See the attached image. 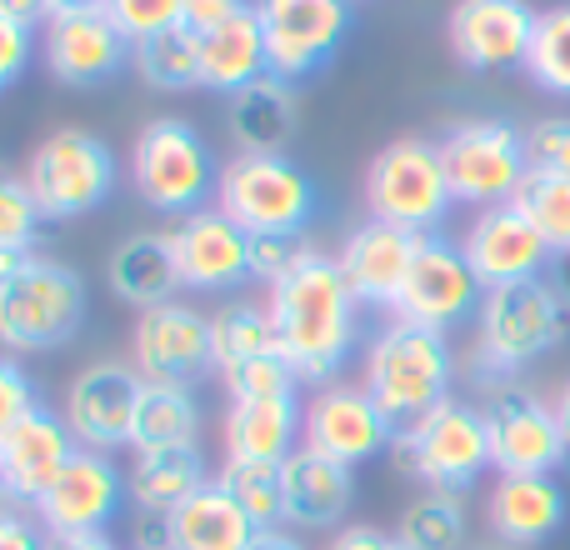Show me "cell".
Listing matches in <instances>:
<instances>
[{"label":"cell","mask_w":570,"mask_h":550,"mask_svg":"<svg viewBox=\"0 0 570 550\" xmlns=\"http://www.w3.org/2000/svg\"><path fill=\"white\" fill-rule=\"evenodd\" d=\"M355 305L361 301L351 295L335 256L321 251H311L291 275L271 285L266 311L276 325V345L301 381L331 385L341 375L355 341Z\"/></svg>","instance_id":"obj_1"},{"label":"cell","mask_w":570,"mask_h":550,"mask_svg":"<svg viewBox=\"0 0 570 550\" xmlns=\"http://www.w3.org/2000/svg\"><path fill=\"white\" fill-rule=\"evenodd\" d=\"M451 381H455V355L441 331L391 321L365 345L361 385L381 405L385 421L395 425V435L405 425H415L421 415H431L441 401H451Z\"/></svg>","instance_id":"obj_2"},{"label":"cell","mask_w":570,"mask_h":550,"mask_svg":"<svg viewBox=\"0 0 570 550\" xmlns=\"http://www.w3.org/2000/svg\"><path fill=\"white\" fill-rule=\"evenodd\" d=\"M566 325L570 305L546 275L485 291L481 311H475V371H481V381L501 385L521 375L525 365H535L561 345Z\"/></svg>","instance_id":"obj_3"},{"label":"cell","mask_w":570,"mask_h":550,"mask_svg":"<svg viewBox=\"0 0 570 550\" xmlns=\"http://www.w3.org/2000/svg\"><path fill=\"white\" fill-rule=\"evenodd\" d=\"M86 325V281L30 251L26 266L0 285V345L6 351H56Z\"/></svg>","instance_id":"obj_4"},{"label":"cell","mask_w":570,"mask_h":550,"mask_svg":"<svg viewBox=\"0 0 570 550\" xmlns=\"http://www.w3.org/2000/svg\"><path fill=\"white\" fill-rule=\"evenodd\" d=\"M130 180H136L140 200L160 216H196V210H206V196H216L220 166L196 126L160 116L136 136Z\"/></svg>","instance_id":"obj_5"},{"label":"cell","mask_w":570,"mask_h":550,"mask_svg":"<svg viewBox=\"0 0 570 550\" xmlns=\"http://www.w3.org/2000/svg\"><path fill=\"white\" fill-rule=\"evenodd\" d=\"M216 210L246 236H301L315 216V186L291 156L240 150L230 166H220Z\"/></svg>","instance_id":"obj_6"},{"label":"cell","mask_w":570,"mask_h":550,"mask_svg":"<svg viewBox=\"0 0 570 550\" xmlns=\"http://www.w3.org/2000/svg\"><path fill=\"white\" fill-rule=\"evenodd\" d=\"M451 206L455 196L435 140L405 136L395 146H385L365 170V210H371V220L415 230V236H435V226L451 216Z\"/></svg>","instance_id":"obj_7"},{"label":"cell","mask_w":570,"mask_h":550,"mask_svg":"<svg viewBox=\"0 0 570 550\" xmlns=\"http://www.w3.org/2000/svg\"><path fill=\"white\" fill-rule=\"evenodd\" d=\"M30 200L46 220H76L90 216L116 190V156L100 136L80 126H60L30 150L26 166Z\"/></svg>","instance_id":"obj_8"},{"label":"cell","mask_w":570,"mask_h":550,"mask_svg":"<svg viewBox=\"0 0 570 550\" xmlns=\"http://www.w3.org/2000/svg\"><path fill=\"white\" fill-rule=\"evenodd\" d=\"M441 166L451 180V196L461 206L491 210V206H511L515 190H521L525 170V130H515L501 116H475L451 126L441 140Z\"/></svg>","instance_id":"obj_9"},{"label":"cell","mask_w":570,"mask_h":550,"mask_svg":"<svg viewBox=\"0 0 570 550\" xmlns=\"http://www.w3.org/2000/svg\"><path fill=\"white\" fill-rule=\"evenodd\" d=\"M405 471L431 491L461 495L465 485L481 481V471L491 465V435H485V411L471 401H441L431 415H421L415 425H405L395 435Z\"/></svg>","instance_id":"obj_10"},{"label":"cell","mask_w":570,"mask_h":550,"mask_svg":"<svg viewBox=\"0 0 570 550\" xmlns=\"http://www.w3.org/2000/svg\"><path fill=\"white\" fill-rule=\"evenodd\" d=\"M481 411L491 435V465L501 475H556V465H566V431L551 401L515 381H501L491 385Z\"/></svg>","instance_id":"obj_11"},{"label":"cell","mask_w":570,"mask_h":550,"mask_svg":"<svg viewBox=\"0 0 570 550\" xmlns=\"http://www.w3.org/2000/svg\"><path fill=\"white\" fill-rule=\"evenodd\" d=\"M256 20L266 36L271 76L301 80L331 66L351 30V0H256Z\"/></svg>","instance_id":"obj_12"},{"label":"cell","mask_w":570,"mask_h":550,"mask_svg":"<svg viewBox=\"0 0 570 550\" xmlns=\"http://www.w3.org/2000/svg\"><path fill=\"white\" fill-rule=\"evenodd\" d=\"M485 301V285L475 281L471 261L455 240H445L441 230L435 236H421V251H415V266L405 275V291L395 301V321L425 325V331H451L465 315H475Z\"/></svg>","instance_id":"obj_13"},{"label":"cell","mask_w":570,"mask_h":550,"mask_svg":"<svg viewBox=\"0 0 570 550\" xmlns=\"http://www.w3.org/2000/svg\"><path fill=\"white\" fill-rule=\"evenodd\" d=\"M130 365L146 385H190L216 365L210 315H200L186 301H166L156 311L136 315L130 331Z\"/></svg>","instance_id":"obj_14"},{"label":"cell","mask_w":570,"mask_h":550,"mask_svg":"<svg viewBox=\"0 0 570 550\" xmlns=\"http://www.w3.org/2000/svg\"><path fill=\"white\" fill-rule=\"evenodd\" d=\"M126 475L100 451H76L70 465L56 475L46 495L36 501V521L46 536H100L120 515Z\"/></svg>","instance_id":"obj_15"},{"label":"cell","mask_w":570,"mask_h":550,"mask_svg":"<svg viewBox=\"0 0 570 550\" xmlns=\"http://www.w3.org/2000/svg\"><path fill=\"white\" fill-rule=\"evenodd\" d=\"M140 381L136 365H120V361H96L70 381L66 395V425L76 435L80 451H120L130 445V425H136V405H140Z\"/></svg>","instance_id":"obj_16"},{"label":"cell","mask_w":570,"mask_h":550,"mask_svg":"<svg viewBox=\"0 0 570 550\" xmlns=\"http://www.w3.org/2000/svg\"><path fill=\"white\" fill-rule=\"evenodd\" d=\"M535 20L541 10L531 0H455L445 40L465 70H515L531 56Z\"/></svg>","instance_id":"obj_17"},{"label":"cell","mask_w":570,"mask_h":550,"mask_svg":"<svg viewBox=\"0 0 570 550\" xmlns=\"http://www.w3.org/2000/svg\"><path fill=\"white\" fill-rule=\"evenodd\" d=\"M301 445L331 455L341 465H361L371 455H381L385 445H395V425L381 415V405L365 395V385L331 381L311 395L305 405V431Z\"/></svg>","instance_id":"obj_18"},{"label":"cell","mask_w":570,"mask_h":550,"mask_svg":"<svg viewBox=\"0 0 570 550\" xmlns=\"http://www.w3.org/2000/svg\"><path fill=\"white\" fill-rule=\"evenodd\" d=\"M76 435H70L66 415H56L50 405H36L16 431L0 441V501L36 505L40 495L56 485V475L76 455Z\"/></svg>","instance_id":"obj_19"},{"label":"cell","mask_w":570,"mask_h":550,"mask_svg":"<svg viewBox=\"0 0 570 550\" xmlns=\"http://www.w3.org/2000/svg\"><path fill=\"white\" fill-rule=\"evenodd\" d=\"M170 251H176L180 285L186 291H236L240 281H250V236L230 216H220L216 206L180 216V226L170 230Z\"/></svg>","instance_id":"obj_20"},{"label":"cell","mask_w":570,"mask_h":550,"mask_svg":"<svg viewBox=\"0 0 570 550\" xmlns=\"http://www.w3.org/2000/svg\"><path fill=\"white\" fill-rule=\"evenodd\" d=\"M461 251L485 291L515 285V281H535V275H546V266H551V256H556V251L546 246V236L515 206L481 210V216L471 220V230H465Z\"/></svg>","instance_id":"obj_21"},{"label":"cell","mask_w":570,"mask_h":550,"mask_svg":"<svg viewBox=\"0 0 570 550\" xmlns=\"http://www.w3.org/2000/svg\"><path fill=\"white\" fill-rule=\"evenodd\" d=\"M415 251H421L415 230L385 226V220H365V226H355L351 236H345L335 266H341L345 285H351V295L361 305H385V311H395V301H401V291H405V275L415 266Z\"/></svg>","instance_id":"obj_22"},{"label":"cell","mask_w":570,"mask_h":550,"mask_svg":"<svg viewBox=\"0 0 570 550\" xmlns=\"http://www.w3.org/2000/svg\"><path fill=\"white\" fill-rule=\"evenodd\" d=\"M40 50L60 86H100L126 66L130 40L120 36L106 10H90V16H50Z\"/></svg>","instance_id":"obj_23"},{"label":"cell","mask_w":570,"mask_h":550,"mask_svg":"<svg viewBox=\"0 0 570 550\" xmlns=\"http://www.w3.org/2000/svg\"><path fill=\"white\" fill-rule=\"evenodd\" d=\"M351 495H355V475L351 465L331 461V455L311 451H291L281 461V511L291 526L301 531H335L351 511Z\"/></svg>","instance_id":"obj_24"},{"label":"cell","mask_w":570,"mask_h":550,"mask_svg":"<svg viewBox=\"0 0 570 550\" xmlns=\"http://www.w3.org/2000/svg\"><path fill=\"white\" fill-rule=\"evenodd\" d=\"M485 521H491L501 546H541L566 526V491L556 475H501L485 501Z\"/></svg>","instance_id":"obj_25"},{"label":"cell","mask_w":570,"mask_h":550,"mask_svg":"<svg viewBox=\"0 0 570 550\" xmlns=\"http://www.w3.org/2000/svg\"><path fill=\"white\" fill-rule=\"evenodd\" d=\"M301 431H305L301 395L230 401V411H226V461L281 465L291 451H301Z\"/></svg>","instance_id":"obj_26"},{"label":"cell","mask_w":570,"mask_h":550,"mask_svg":"<svg viewBox=\"0 0 570 550\" xmlns=\"http://www.w3.org/2000/svg\"><path fill=\"white\" fill-rule=\"evenodd\" d=\"M110 291L126 305H140V311H156V305L176 301L180 285V266L176 251H170V236L160 230H140V236H126L116 251H110Z\"/></svg>","instance_id":"obj_27"},{"label":"cell","mask_w":570,"mask_h":550,"mask_svg":"<svg viewBox=\"0 0 570 550\" xmlns=\"http://www.w3.org/2000/svg\"><path fill=\"white\" fill-rule=\"evenodd\" d=\"M261 526L236 505V495L220 491L216 481L200 485L186 505L166 515L170 550H246Z\"/></svg>","instance_id":"obj_28"},{"label":"cell","mask_w":570,"mask_h":550,"mask_svg":"<svg viewBox=\"0 0 570 550\" xmlns=\"http://www.w3.org/2000/svg\"><path fill=\"white\" fill-rule=\"evenodd\" d=\"M295 86L281 76H261L246 90L230 96L226 126L240 140V150H256V156H285V140L295 136Z\"/></svg>","instance_id":"obj_29"},{"label":"cell","mask_w":570,"mask_h":550,"mask_svg":"<svg viewBox=\"0 0 570 550\" xmlns=\"http://www.w3.org/2000/svg\"><path fill=\"white\" fill-rule=\"evenodd\" d=\"M271 70L266 60V36H261L256 6H246L236 20L216 26L210 36H200V86L236 96L250 80H261Z\"/></svg>","instance_id":"obj_30"},{"label":"cell","mask_w":570,"mask_h":550,"mask_svg":"<svg viewBox=\"0 0 570 550\" xmlns=\"http://www.w3.org/2000/svg\"><path fill=\"white\" fill-rule=\"evenodd\" d=\"M210 485L206 461L196 445H176V451H146L136 455L126 475V495L140 515H170L176 505H186L190 495Z\"/></svg>","instance_id":"obj_31"},{"label":"cell","mask_w":570,"mask_h":550,"mask_svg":"<svg viewBox=\"0 0 570 550\" xmlns=\"http://www.w3.org/2000/svg\"><path fill=\"white\" fill-rule=\"evenodd\" d=\"M196 425L200 405L190 401L186 385H146L136 405V425H130V445H136V455L196 445Z\"/></svg>","instance_id":"obj_32"},{"label":"cell","mask_w":570,"mask_h":550,"mask_svg":"<svg viewBox=\"0 0 570 550\" xmlns=\"http://www.w3.org/2000/svg\"><path fill=\"white\" fill-rule=\"evenodd\" d=\"M140 80L156 90H190L200 86V36L190 26H166L156 36L130 46Z\"/></svg>","instance_id":"obj_33"},{"label":"cell","mask_w":570,"mask_h":550,"mask_svg":"<svg viewBox=\"0 0 570 550\" xmlns=\"http://www.w3.org/2000/svg\"><path fill=\"white\" fill-rule=\"evenodd\" d=\"M210 341H216V365L230 371L240 361H256V355L281 351L276 345V325H271L266 305H226V311L210 315Z\"/></svg>","instance_id":"obj_34"},{"label":"cell","mask_w":570,"mask_h":550,"mask_svg":"<svg viewBox=\"0 0 570 550\" xmlns=\"http://www.w3.org/2000/svg\"><path fill=\"white\" fill-rule=\"evenodd\" d=\"M395 536H401L411 550H461V541H465L461 495L431 491V495H421V501H411L401 515V526H395Z\"/></svg>","instance_id":"obj_35"},{"label":"cell","mask_w":570,"mask_h":550,"mask_svg":"<svg viewBox=\"0 0 570 550\" xmlns=\"http://www.w3.org/2000/svg\"><path fill=\"white\" fill-rule=\"evenodd\" d=\"M525 220L546 236L556 256L570 251V176H546V170H525L521 190L511 200Z\"/></svg>","instance_id":"obj_36"},{"label":"cell","mask_w":570,"mask_h":550,"mask_svg":"<svg viewBox=\"0 0 570 550\" xmlns=\"http://www.w3.org/2000/svg\"><path fill=\"white\" fill-rule=\"evenodd\" d=\"M525 70L541 90L570 100V6H551L535 20V40L531 56H525Z\"/></svg>","instance_id":"obj_37"},{"label":"cell","mask_w":570,"mask_h":550,"mask_svg":"<svg viewBox=\"0 0 570 550\" xmlns=\"http://www.w3.org/2000/svg\"><path fill=\"white\" fill-rule=\"evenodd\" d=\"M220 491L236 495V505L250 515V521L266 531V526L285 521L281 511V465H266V461H226L216 475Z\"/></svg>","instance_id":"obj_38"},{"label":"cell","mask_w":570,"mask_h":550,"mask_svg":"<svg viewBox=\"0 0 570 550\" xmlns=\"http://www.w3.org/2000/svg\"><path fill=\"white\" fill-rule=\"evenodd\" d=\"M220 381H226L230 401H266V395H295L301 375L291 371V361L281 351H271V355H256V361H240L230 371H220Z\"/></svg>","instance_id":"obj_39"},{"label":"cell","mask_w":570,"mask_h":550,"mask_svg":"<svg viewBox=\"0 0 570 550\" xmlns=\"http://www.w3.org/2000/svg\"><path fill=\"white\" fill-rule=\"evenodd\" d=\"M40 220L46 216H40L36 200H30L26 176L0 170V251H36Z\"/></svg>","instance_id":"obj_40"},{"label":"cell","mask_w":570,"mask_h":550,"mask_svg":"<svg viewBox=\"0 0 570 550\" xmlns=\"http://www.w3.org/2000/svg\"><path fill=\"white\" fill-rule=\"evenodd\" d=\"M525 160L546 176H570V116H541L525 130Z\"/></svg>","instance_id":"obj_41"},{"label":"cell","mask_w":570,"mask_h":550,"mask_svg":"<svg viewBox=\"0 0 570 550\" xmlns=\"http://www.w3.org/2000/svg\"><path fill=\"white\" fill-rule=\"evenodd\" d=\"M106 16L116 20V30L136 46V40L156 36V30L180 26V0H110Z\"/></svg>","instance_id":"obj_42"},{"label":"cell","mask_w":570,"mask_h":550,"mask_svg":"<svg viewBox=\"0 0 570 550\" xmlns=\"http://www.w3.org/2000/svg\"><path fill=\"white\" fill-rule=\"evenodd\" d=\"M311 251L315 246L305 236H250V281L276 285L281 275H291Z\"/></svg>","instance_id":"obj_43"},{"label":"cell","mask_w":570,"mask_h":550,"mask_svg":"<svg viewBox=\"0 0 570 550\" xmlns=\"http://www.w3.org/2000/svg\"><path fill=\"white\" fill-rule=\"evenodd\" d=\"M36 405H40V395H36V385H30V375L20 371L16 361L0 355V441H6Z\"/></svg>","instance_id":"obj_44"},{"label":"cell","mask_w":570,"mask_h":550,"mask_svg":"<svg viewBox=\"0 0 570 550\" xmlns=\"http://www.w3.org/2000/svg\"><path fill=\"white\" fill-rule=\"evenodd\" d=\"M26 66H30V26H20V20H10L0 10V90L16 86L26 76Z\"/></svg>","instance_id":"obj_45"},{"label":"cell","mask_w":570,"mask_h":550,"mask_svg":"<svg viewBox=\"0 0 570 550\" xmlns=\"http://www.w3.org/2000/svg\"><path fill=\"white\" fill-rule=\"evenodd\" d=\"M246 10V0H180V26H190L196 36H210L216 26L236 20Z\"/></svg>","instance_id":"obj_46"},{"label":"cell","mask_w":570,"mask_h":550,"mask_svg":"<svg viewBox=\"0 0 570 550\" xmlns=\"http://www.w3.org/2000/svg\"><path fill=\"white\" fill-rule=\"evenodd\" d=\"M0 550H46V531L16 505H0Z\"/></svg>","instance_id":"obj_47"},{"label":"cell","mask_w":570,"mask_h":550,"mask_svg":"<svg viewBox=\"0 0 570 550\" xmlns=\"http://www.w3.org/2000/svg\"><path fill=\"white\" fill-rule=\"evenodd\" d=\"M331 550H411L401 541V536H385L375 531V526H351V531H341L331 541Z\"/></svg>","instance_id":"obj_48"},{"label":"cell","mask_w":570,"mask_h":550,"mask_svg":"<svg viewBox=\"0 0 570 550\" xmlns=\"http://www.w3.org/2000/svg\"><path fill=\"white\" fill-rule=\"evenodd\" d=\"M46 550H120L110 541V531L100 536H46Z\"/></svg>","instance_id":"obj_49"},{"label":"cell","mask_w":570,"mask_h":550,"mask_svg":"<svg viewBox=\"0 0 570 550\" xmlns=\"http://www.w3.org/2000/svg\"><path fill=\"white\" fill-rule=\"evenodd\" d=\"M0 10H6L10 20H20V26H46L50 20L46 0H0Z\"/></svg>","instance_id":"obj_50"},{"label":"cell","mask_w":570,"mask_h":550,"mask_svg":"<svg viewBox=\"0 0 570 550\" xmlns=\"http://www.w3.org/2000/svg\"><path fill=\"white\" fill-rule=\"evenodd\" d=\"M246 550H305L295 536H285V531H276V526H266V531H256V541H250Z\"/></svg>","instance_id":"obj_51"},{"label":"cell","mask_w":570,"mask_h":550,"mask_svg":"<svg viewBox=\"0 0 570 550\" xmlns=\"http://www.w3.org/2000/svg\"><path fill=\"white\" fill-rule=\"evenodd\" d=\"M110 0H46L50 16H90V10H106Z\"/></svg>","instance_id":"obj_52"},{"label":"cell","mask_w":570,"mask_h":550,"mask_svg":"<svg viewBox=\"0 0 570 550\" xmlns=\"http://www.w3.org/2000/svg\"><path fill=\"white\" fill-rule=\"evenodd\" d=\"M26 256H30V251H0V285H6L20 266H26Z\"/></svg>","instance_id":"obj_53"},{"label":"cell","mask_w":570,"mask_h":550,"mask_svg":"<svg viewBox=\"0 0 570 550\" xmlns=\"http://www.w3.org/2000/svg\"><path fill=\"white\" fill-rule=\"evenodd\" d=\"M556 421H561V431H566V451H570V381L561 385V395H556Z\"/></svg>","instance_id":"obj_54"},{"label":"cell","mask_w":570,"mask_h":550,"mask_svg":"<svg viewBox=\"0 0 570 550\" xmlns=\"http://www.w3.org/2000/svg\"><path fill=\"white\" fill-rule=\"evenodd\" d=\"M556 291H561V301L570 305V251L561 256V266H556Z\"/></svg>","instance_id":"obj_55"}]
</instances>
